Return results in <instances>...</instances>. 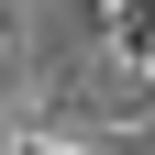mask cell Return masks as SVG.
Wrapping results in <instances>:
<instances>
[{
  "label": "cell",
  "instance_id": "cell-1",
  "mask_svg": "<svg viewBox=\"0 0 155 155\" xmlns=\"http://www.w3.org/2000/svg\"><path fill=\"white\" fill-rule=\"evenodd\" d=\"M111 45L133 67H155V0H111Z\"/></svg>",
  "mask_w": 155,
  "mask_h": 155
}]
</instances>
